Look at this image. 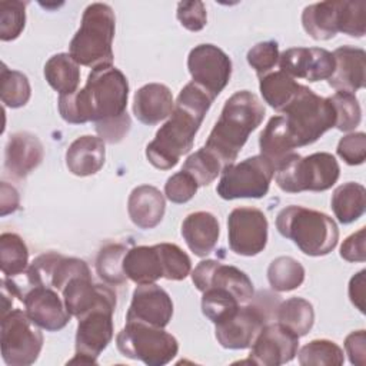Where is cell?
I'll return each instance as SVG.
<instances>
[{
  "label": "cell",
  "instance_id": "cell-21",
  "mask_svg": "<svg viewBox=\"0 0 366 366\" xmlns=\"http://www.w3.org/2000/svg\"><path fill=\"white\" fill-rule=\"evenodd\" d=\"M61 295L66 309L77 319L103 303H116V293L109 286L93 283L92 276L71 279Z\"/></svg>",
  "mask_w": 366,
  "mask_h": 366
},
{
  "label": "cell",
  "instance_id": "cell-28",
  "mask_svg": "<svg viewBox=\"0 0 366 366\" xmlns=\"http://www.w3.org/2000/svg\"><path fill=\"white\" fill-rule=\"evenodd\" d=\"M259 147L260 154L270 160L274 169L283 159L293 153V149H296V143L282 114L269 119L267 124L259 136Z\"/></svg>",
  "mask_w": 366,
  "mask_h": 366
},
{
  "label": "cell",
  "instance_id": "cell-29",
  "mask_svg": "<svg viewBox=\"0 0 366 366\" xmlns=\"http://www.w3.org/2000/svg\"><path fill=\"white\" fill-rule=\"evenodd\" d=\"M339 1H320L309 4L302 13V26L315 40H329L337 34Z\"/></svg>",
  "mask_w": 366,
  "mask_h": 366
},
{
  "label": "cell",
  "instance_id": "cell-11",
  "mask_svg": "<svg viewBox=\"0 0 366 366\" xmlns=\"http://www.w3.org/2000/svg\"><path fill=\"white\" fill-rule=\"evenodd\" d=\"M114 309L116 303H103L79 319L76 330V355L67 363H97V356L113 339Z\"/></svg>",
  "mask_w": 366,
  "mask_h": 366
},
{
  "label": "cell",
  "instance_id": "cell-23",
  "mask_svg": "<svg viewBox=\"0 0 366 366\" xmlns=\"http://www.w3.org/2000/svg\"><path fill=\"white\" fill-rule=\"evenodd\" d=\"M174 107L170 89L162 83L142 86L133 97V114L147 126H153L167 119Z\"/></svg>",
  "mask_w": 366,
  "mask_h": 366
},
{
  "label": "cell",
  "instance_id": "cell-31",
  "mask_svg": "<svg viewBox=\"0 0 366 366\" xmlns=\"http://www.w3.org/2000/svg\"><path fill=\"white\" fill-rule=\"evenodd\" d=\"M44 77L51 89L60 96L77 92L80 81V67L69 53H57L44 64Z\"/></svg>",
  "mask_w": 366,
  "mask_h": 366
},
{
  "label": "cell",
  "instance_id": "cell-2",
  "mask_svg": "<svg viewBox=\"0 0 366 366\" xmlns=\"http://www.w3.org/2000/svg\"><path fill=\"white\" fill-rule=\"evenodd\" d=\"M129 83L122 70L112 66L93 69L83 89L59 97V113L71 124L106 122L123 116L127 107Z\"/></svg>",
  "mask_w": 366,
  "mask_h": 366
},
{
  "label": "cell",
  "instance_id": "cell-41",
  "mask_svg": "<svg viewBox=\"0 0 366 366\" xmlns=\"http://www.w3.org/2000/svg\"><path fill=\"white\" fill-rule=\"evenodd\" d=\"M337 31L350 37H363L366 33V3L339 1Z\"/></svg>",
  "mask_w": 366,
  "mask_h": 366
},
{
  "label": "cell",
  "instance_id": "cell-17",
  "mask_svg": "<svg viewBox=\"0 0 366 366\" xmlns=\"http://www.w3.org/2000/svg\"><path fill=\"white\" fill-rule=\"evenodd\" d=\"M173 316V302L169 293L156 283L139 285L133 290L126 313V322L166 327Z\"/></svg>",
  "mask_w": 366,
  "mask_h": 366
},
{
  "label": "cell",
  "instance_id": "cell-37",
  "mask_svg": "<svg viewBox=\"0 0 366 366\" xmlns=\"http://www.w3.org/2000/svg\"><path fill=\"white\" fill-rule=\"evenodd\" d=\"M127 249L120 243L103 246L96 257V272L102 280L109 285H122L126 282L123 260Z\"/></svg>",
  "mask_w": 366,
  "mask_h": 366
},
{
  "label": "cell",
  "instance_id": "cell-52",
  "mask_svg": "<svg viewBox=\"0 0 366 366\" xmlns=\"http://www.w3.org/2000/svg\"><path fill=\"white\" fill-rule=\"evenodd\" d=\"M365 274L366 270L362 269L360 272H357L355 276H352L350 282H349V299L352 302V305L359 309L360 313H365Z\"/></svg>",
  "mask_w": 366,
  "mask_h": 366
},
{
  "label": "cell",
  "instance_id": "cell-4",
  "mask_svg": "<svg viewBox=\"0 0 366 366\" xmlns=\"http://www.w3.org/2000/svg\"><path fill=\"white\" fill-rule=\"evenodd\" d=\"M277 232L307 256H326L337 244L336 222L323 212L297 204L283 207L276 216Z\"/></svg>",
  "mask_w": 366,
  "mask_h": 366
},
{
  "label": "cell",
  "instance_id": "cell-53",
  "mask_svg": "<svg viewBox=\"0 0 366 366\" xmlns=\"http://www.w3.org/2000/svg\"><path fill=\"white\" fill-rule=\"evenodd\" d=\"M20 196L19 192L6 182H1L0 186V214L7 216L19 209Z\"/></svg>",
  "mask_w": 366,
  "mask_h": 366
},
{
  "label": "cell",
  "instance_id": "cell-9",
  "mask_svg": "<svg viewBox=\"0 0 366 366\" xmlns=\"http://www.w3.org/2000/svg\"><path fill=\"white\" fill-rule=\"evenodd\" d=\"M273 176V163L256 154L224 167L216 192L224 200L260 199L267 194Z\"/></svg>",
  "mask_w": 366,
  "mask_h": 366
},
{
  "label": "cell",
  "instance_id": "cell-27",
  "mask_svg": "<svg viewBox=\"0 0 366 366\" xmlns=\"http://www.w3.org/2000/svg\"><path fill=\"white\" fill-rule=\"evenodd\" d=\"M123 270L136 285H149L164 277V264L159 244L134 246L124 254Z\"/></svg>",
  "mask_w": 366,
  "mask_h": 366
},
{
  "label": "cell",
  "instance_id": "cell-10",
  "mask_svg": "<svg viewBox=\"0 0 366 366\" xmlns=\"http://www.w3.org/2000/svg\"><path fill=\"white\" fill-rule=\"evenodd\" d=\"M0 346L3 362L9 366H29L37 360L43 335L24 309H11L1 315Z\"/></svg>",
  "mask_w": 366,
  "mask_h": 366
},
{
  "label": "cell",
  "instance_id": "cell-48",
  "mask_svg": "<svg viewBox=\"0 0 366 366\" xmlns=\"http://www.w3.org/2000/svg\"><path fill=\"white\" fill-rule=\"evenodd\" d=\"M180 24L190 31H200L207 23V13L203 1L189 0L180 1L176 10Z\"/></svg>",
  "mask_w": 366,
  "mask_h": 366
},
{
  "label": "cell",
  "instance_id": "cell-7",
  "mask_svg": "<svg viewBox=\"0 0 366 366\" xmlns=\"http://www.w3.org/2000/svg\"><path fill=\"white\" fill-rule=\"evenodd\" d=\"M282 116L296 147L315 143L336 123V113L330 99L317 96L303 84H300L293 100L282 110Z\"/></svg>",
  "mask_w": 366,
  "mask_h": 366
},
{
  "label": "cell",
  "instance_id": "cell-32",
  "mask_svg": "<svg viewBox=\"0 0 366 366\" xmlns=\"http://www.w3.org/2000/svg\"><path fill=\"white\" fill-rule=\"evenodd\" d=\"M299 87L300 84L282 70L270 71L262 76L259 83V90L263 100L272 109L280 113L293 100V97L299 92Z\"/></svg>",
  "mask_w": 366,
  "mask_h": 366
},
{
  "label": "cell",
  "instance_id": "cell-13",
  "mask_svg": "<svg viewBox=\"0 0 366 366\" xmlns=\"http://www.w3.org/2000/svg\"><path fill=\"white\" fill-rule=\"evenodd\" d=\"M269 223L256 207H236L227 216L229 247L240 256H256L266 247Z\"/></svg>",
  "mask_w": 366,
  "mask_h": 366
},
{
  "label": "cell",
  "instance_id": "cell-3",
  "mask_svg": "<svg viewBox=\"0 0 366 366\" xmlns=\"http://www.w3.org/2000/svg\"><path fill=\"white\" fill-rule=\"evenodd\" d=\"M264 114V106L254 93L249 90L233 93L224 102L204 147L217 156L223 167H227L234 163L250 133L263 122Z\"/></svg>",
  "mask_w": 366,
  "mask_h": 366
},
{
  "label": "cell",
  "instance_id": "cell-30",
  "mask_svg": "<svg viewBox=\"0 0 366 366\" xmlns=\"http://www.w3.org/2000/svg\"><path fill=\"white\" fill-rule=\"evenodd\" d=\"M330 207L336 219L343 224L357 220L366 209V190L363 184L347 182L337 186L332 194Z\"/></svg>",
  "mask_w": 366,
  "mask_h": 366
},
{
  "label": "cell",
  "instance_id": "cell-39",
  "mask_svg": "<svg viewBox=\"0 0 366 366\" xmlns=\"http://www.w3.org/2000/svg\"><path fill=\"white\" fill-rule=\"evenodd\" d=\"M299 363L302 366H315V365H343L345 355L339 345L327 339H315L296 353Z\"/></svg>",
  "mask_w": 366,
  "mask_h": 366
},
{
  "label": "cell",
  "instance_id": "cell-36",
  "mask_svg": "<svg viewBox=\"0 0 366 366\" xmlns=\"http://www.w3.org/2000/svg\"><path fill=\"white\" fill-rule=\"evenodd\" d=\"M31 96V87L26 74L7 69L1 64L0 71V99L4 106L11 109L23 107Z\"/></svg>",
  "mask_w": 366,
  "mask_h": 366
},
{
  "label": "cell",
  "instance_id": "cell-44",
  "mask_svg": "<svg viewBox=\"0 0 366 366\" xmlns=\"http://www.w3.org/2000/svg\"><path fill=\"white\" fill-rule=\"evenodd\" d=\"M163 264L164 279L167 280H183L192 272V260L183 249L174 243H159Z\"/></svg>",
  "mask_w": 366,
  "mask_h": 366
},
{
  "label": "cell",
  "instance_id": "cell-1",
  "mask_svg": "<svg viewBox=\"0 0 366 366\" xmlns=\"http://www.w3.org/2000/svg\"><path fill=\"white\" fill-rule=\"evenodd\" d=\"M213 100L193 81L180 90L169 120L160 126L154 139L146 146V157L152 166L169 170L179 163L183 154L190 152Z\"/></svg>",
  "mask_w": 366,
  "mask_h": 366
},
{
  "label": "cell",
  "instance_id": "cell-12",
  "mask_svg": "<svg viewBox=\"0 0 366 366\" xmlns=\"http://www.w3.org/2000/svg\"><path fill=\"white\" fill-rule=\"evenodd\" d=\"M187 69L192 81L216 99L230 81L232 60L217 46L202 43L194 46L187 56Z\"/></svg>",
  "mask_w": 366,
  "mask_h": 366
},
{
  "label": "cell",
  "instance_id": "cell-16",
  "mask_svg": "<svg viewBox=\"0 0 366 366\" xmlns=\"http://www.w3.org/2000/svg\"><path fill=\"white\" fill-rule=\"evenodd\" d=\"M249 360L260 366H279L295 359L299 336L279 322H269L250 346Z\"/></svg>",
  "mask_w": 366,
  "mask_h": 366
},
{
  "label": "cell",
  "instance_id": "cell-24",
  "mask_svg": "<svg viewBox=\"0 0 366 366\" xmlns=\"http://www.w3.org/2000/svg\"><path fill=\"white\" fill-rule=\"evenodd\" d=\"M220 234L217 217L204 210L187 214L182 223V236L196 256L204 257L213 252Z\"/></svg>",
  "mask_w": 366,
  "mask_h": 366
},
{
  "label": "cell",
  "instance_id": "cell-50",
  "mask_svg": "<svg viewBox=\"0 0 366 366\" xmlns=\"http://www.w3.org/2000/svg\"><path fill=\"white\" fill-rule=\"evenodd\" d=\"M366 230L360 227L357 232L347 236L340 246V257L346 262H365L366 260Z\"/></svg>",
  "mask_w": 366,
  "mask_h": 366
},
{
  "label": "cell",
  "instance_id": "cell-42",
  "mask_svg": "<svg viewBox=\"0 0 366 366\" xmlns=\"http://www.w3.org/2000/svg\"><path fill=\"white\" fill-rule=\"evenodd\" d=\"M329 99L336 113L335 127L340 132H350L356 129L362 120V109L356 96L346 92H336Z\"/></svg>",
  "mask_w": 366,
  "mask_h": 366
},
{
  "label": "cell",
  "instance_id": "cell-25",
  "mask_svg": "<svg viewBox=\"0 0 366 366\" xmlns=\"http://www.w3.org/2000/svg\"><path fill=\"white\" fill-rule=\"evenodd\" d=\"M166 210V200L163 193L154 186L142 184L132 190L127 200V213L133 224L140 229L156 227Z\"/></svg>",
  "mask_w": 366,
  "mask_h": 366
},
{
  "label": "cell",
  "instance_id": "cell-6",
  "mask_svg": "<svg viewBox=\"0 0 366 366\" xmlns=\"http://www.w3.org/2000/svg\"><path fill=\"white\" fill-rule=\"evenodd\" d=\"M276 183L286 193L325 192L330 189L340 176L336 157L327 152H317L302 157L289 154L274 169Z\"/></svg>",
  "mask_w": 366,
  "mask_h": 366
},
{
  "label": "cell",
  "instance_id": "cell-8",
  "mask_svg": "<svg viewBox=\"0 0 366 366\" xmlns=\"http://www.w3.org/2000/svg\"><path fill=\"white\" fill-rule=\"evenodd\" d=\"M117 350L129 359L140 360L149 366H163L179 352L177 339L163 327L126 322L116 336Z\"/></svg>",
  "mask_w": 366,
  "mask_h": 366
},
{
  "label": "cell",
  "instance_id": "cell-49",
  "mask_svg": "<svg viewBox=\"0 0 366 366\" xmlns=\"http://www.w3.org/2000/svg\"><path fill=\"white\" fill-rule=\"evenodd\" d=\"M94 124H96V132L103 142L119 143L129 133L132 122H130V116L124 113L120 117L110 119L106 122H99Z\"/></svg>",
  "mask_w": 366,
  "mask_h": 366
},
{
  "label": "cell",
  "instance_id": "cell-47",
  "mask_svg": "<svg viewBox=\"0 0 366 366\" xmlns=\"http://www.w3.org/2000/svg\"><path fill=\"white\" fill-rule=\"evenodd\" d=\"M336 152L346 164H362L366 159V134L363 132H353L343 136L337 143Z\"/></svg>",
  "mask_w": 366,
  "mask_h": 366
},
{
  "label": "cell",
  "instance_id": "cell-51",
  "mask_svg": "<svg viewBox=\"0 0 366 366\" xmlns=\"http://www.w3.org/2000/svg\"><path fill=\"white\" fill-rule=\"evenodd\" d=\"M345 350L352 365L365 366L366 363V332L363 329L352 332L345 339Z\"/></svg>",
  "mask_w": 366,
  "mask_h": 366
},
{
  "label": "cell",
  "instance_id": "cell-34",
  "mask_svg": "<svg viewBox=\"0 0 366 366\" xmlns=\"http://www.w3.org/2000/svg\"><path fill=\"white\" fill-rule=\"evenodd\" d=\"M305 274L303 264L290 256H279L267 267L269 285L276 292H290L300 287Z\"/></svg>",
  "mask_w": 366,
  "mask_h": 366
},
{
  "label": "cell",
  "instance_id": "cell-5",
  "mask_svg": "<svg viewBox=\"0 0 366 366\" xmlns=\"http://www.w3.org/2000/svg\"><path fill=\"white\" fill-rule=\"evenodd\" d=\"M116 17L106 3L89 4L81 23L69 44V54L79 66L92 69L112 66Z\"/></svg>",
  "mask_w": 366,
  "mask_h": 366
},
{
  "label": "cell",
  "instance_id": "cell-20",
  "mask_svg": "<svg viewBox=\"0 0 366 366\" xmlns=\"http://www.w3.org/2000/svg\"><path fill=\"white\" fill-rule=\"evenodd\" d=\"M44 149L39 137L29 132L13 133L4 150V169L16 179L30 174L43 160Z\"/></svg>",
  "mask_w": 366,
  "mask_h": 366
},
{
  "label": "cell",
  "instance_id": "cell-45",
  "mask_svg": "<svg viewBox=\"0 0 366 366\" xmlns=\"http://www.w3.org/2000/svg\"><path fill=\"white\" fill-rule=\"evenodd\" d=\"M279 44L274 40H266L256 43L252 49H249L246 59L249 66L257 73L259 77L270 73V70L279 61Z\"/></svg>",
  "mask_w": 366,
  "mask_h": 366
},
{
  "label": "cell",
  "instance_id": "cell-40",
  "mask_svg": "<svg viewBox=\"0 0 366 366\" xmlns=\"http://www.w3.org/2000/svg\"><path fill=\"white\" fill-rule=\"evenodd\" d=\"M242 303L227 290L207 289L202 296V312L214 325L230 317Z\"/></svg>",
  "mask_w": 366,
  "mask_h": 366
},
{
  "label": "cell",
  "instance_id": "cell-38",
  "mask_svg": "<svg viewBox=\"0 0 366 366\" xmlns=\"http://www.w3.org/2000/svg\"><path fill=\"white\" fill-rule=\"evenodd\" d=\"M223 164L214 153L204 146L192 153L183 163L182 170L187 172L199 186H209L222 172Z\"/></svg>",
  "mask_w": 366,
  "mask_h": 366
},
{
  "label": "cell",
  "instance_id": "cell-14",
  "mask_svg": "<svg viewBox=\"0 0 366 366\" xmlns=\"http://www.w3.org/2000/svg\"><path fill=\"white\" fill-rule=\"evenodd\" d=\"M269 312L270 309L260 303L240 305L230 317L214 325L217 342L222 347L232 350L250 347L263 326L270 322Z\"/></svg>",
  "mask_w": 366,
  "mask_h": 366
},
{
  "label": "cell",
  "instance_id": "cell-18",
  "mask_svg": "<svg viewBox=\"0 0 366 366\" xmlns=\"http://www.w3.org/2000/svg\"><path fill=\"white\" fill-rule=\"evenodd\" d=\"M279 67L290 77L309 81L327 80L335 70L333 54L320 47H292L279 56Z\"/></svg>",
  "mask_w": 366,
  "mask_h": 366
},
{
  "label": "cell",
  "instance_id": "cell-33",
  "mask_svg": "<svg viewBox=\"0 0 366 366\" xmlns=\"http://www.w3.org/2000/svg\"><path fill=\"white\" fill-rule=\"evenodd\" d=\"M279 323L290 329L299 337L307 335L315 323V310L309 300L303 297H290L283 300L274 313Z\"/></svg>",
  "mask_w": 366,
  "mask_h": 366
},
{
  "label": "cell",
  "instance_id": "cell-26",
  "mask_svg": "<svg viewBox=\"0 0 366 366\" xmlns=\"http://www.w3.org/2000/svg\"><path fill=\"white\" fill-rule=\"evenodd\" d=\"M104 160V142L96 136H80L66 150V166L74 176L84 177L96 174L103 167Z\"/></svg>",
  "mask_w": 366,
  "mask_h": 366
},
{
  "label": "cell",
  "instance_id": "cell-46",
  "mask_svg": "<svg viewBox=\"0 0 366 366\" xmlns=\"http://www.w3.org/2000/svg\"><path fill=\"white\" fill-rule=\"evenodd\" d=\"M199 189L197 182L184 170L172 174L164 183V196L172 203H186L196 194Z\"/></svg>",
  "mask_w": 366,
  "mask_h": 366
},
{
  "label": "cell",
  "instance_id": "cell-19",
  "mask_svg": "<svg viewBox=\"0 0 366 366\" xmlns=\"http://www.w3.org/2000/svg\"><path fill=\"white\" fill-rule=\"evenodd\" d=\"M23 305L31 322L47 332L63 329L71 317L64 302L50 286L30 287L23 296Z\"/></svg>",
  "mask_w": 366,
  "mask_h": 366
},
{
  "label": "cell",
  "instance_id": "cell-15",
  "mask_svg": "<svg viewBox=\"0 0 366 366\" xmlns=\"http://www.w3.org/2000/svg\"><path fill=\"white\" fill-rule=\"evenodd\" d=\"M192 280L202 293L207 289H223L232 293L242 305L254 296L250 277L236 266L224 264L219 260H202L192 272Z\"/></svg>",
  "mask_w": 366,
  "mask_h": 366
},
{
  "label": "cell",
  "instance_id": "cell-22",
  "mask_svg": "<svg viewBox=\"0 0 366 366\" xmlns=\"http://www.w3.org/2000/svg\"><path fill=\"white\" fill-rule=\"evenodd\" d=\"M332 54L335 57V70L327 79L329 86L336 92L355 94V92L365 86V50L355 46H342L337 47Z\"/></svg>",
  "mask_w": 366,
  "mask_h": 366
},
{
  "label": "cell",
  "instance_id": "cell-43",
  "mask_svg": "<svg viewBox=\"0 0 366 366\" xmlns=\"http://www.w3.org/2000/svg\"><path fill=\"white\" fill-rule=\"evenodd\" d=\"M26 24V3L19 0L0 1V40L17 39Z\"/></svg>",
  "mask_w": 366,
  "mask_h": 366
},
{
  "label": "cell",
  "instance_id": "cell-35",
  "mask_svg": "<svg viewBox=\"0 0 366 366\" xmlns=\"http://www.w3.org/2000/svg\"><path fill=\"white\" fill-rule=\"evenodd\" d=\"M29 264V249L24 240L16 233L0 236V267L6 277H14L26 272Z\"/></svg>",
  "mask_w": 366,
  "mask_h": 366
}]
</instances>
